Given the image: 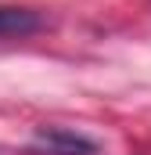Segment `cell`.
Returning a JSON list of instances; mask_svg holds the SVG:
<instances>
[{"mask_svg":"<svg viewBox=\"0 0 151 155\" xmlns=\"http://www.w3.org/2000/svg\"><path fill=\"white\" fill-rule=\"evenodd\" d=\"M29 152H36V155H97L101 144L94 137L72 130V126L43 123V126H36V134L29 141Z\"/></svg>","mask_w":151,"mask_h":155,"instance_id":"6da1fadb","label":"cell"},{"mask_svg":"<svg viewBox=\"0 0 151 155\" xmlns=\"http://www.w3.org/2000/svg\"><path fill=\"white\" fill-rule=\"evenodd\" d=\"M43 29V15L33 7L18 4H0V36H29Z\"/></svg>","mask_w":151,"mask_h":155,"instance_id":"7a4b0ae2","label":"cell"}]
</instances>
